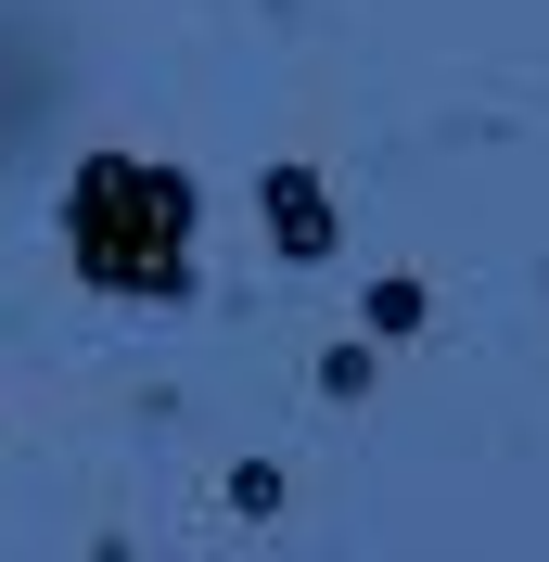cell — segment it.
<instances>
[{
	"mask_svg": "<svg viewBox=\"0 0 549 562\" xmlns=\"http://www.w3.org/2000/svg\"><path fill=\"white\" fill-rule=\"evenodd\" d=\"M65 244L103 294H179L192 281V192L167 167H128V154H90L65 205Z\"/></svg>",
	"mask_w": 549,
	"mask_h": 562,
	"instance_id": "1",
	"label": "cell"
},
{
	"mask_svg": "<svg viewBox=\"0 0 549 562\" xmlns=\"http://www.w3.org/2000/svg\"><path fill=\"white\" fill-rule=\"evenodd\" d=\"M269 244L281 256H333V192L307 167H269Z\"/></svg>",
	"mask_w": 549,
	"mask_h": 562,
	"instance_id": "2",
	"label": "cell"
},
{
	"mask_svg": "<svg viewBox=\"0 0 549 562\" xmlns=\"http://www.w3.org/2000/svg\"><path fill=\"white\" fill-rule=\"evenodd\" d=\"M371 333H422V281H371Z\"/></svg>",
	"mask_w": 549,
	"mask_h": 562,
	"instance_id": "3",
	"label": "cell"
}]
</instances>
